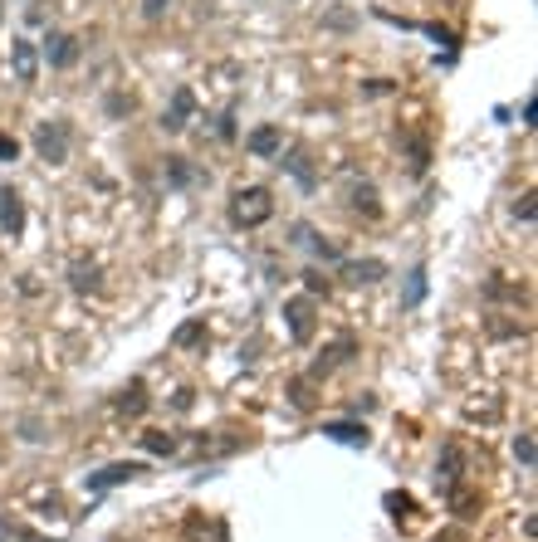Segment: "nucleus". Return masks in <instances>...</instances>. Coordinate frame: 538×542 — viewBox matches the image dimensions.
Here are the masks:
<instances>
[{
	"mask_svg": "<svg viewBox=\"0 0 538 542\" xmlns=\"http://www.w3.org/2000/svg\"><path fill=\"white\" fill-rule=\"evenodd\" d=\"M274 215V196L265 186H241L231 196V220L241 225V230H255V225H265Z\"/></svg>",
	"mask_w": 538,
	"mask_h": 542,
	"instance_id": "f257e3e1",
	"label": "nucleus"
},
{
	"mask_svg": "<svg viewBox=\"0 0 538 542\" xmlns=\"http://www.w3.org/2000/svg\"><path fill=\"white\" fill-rule=\"evenodd\" d=\"M34 152H40V162H50V166L69 162V123L64 117H50V123L34 127Z\"/></svg>",
	"mask_w": 538,
	"mask_h": 542,
	"instance_id": "f03ea898",
	"label": "nucleus"
},
{
	"mask_svg": "<svg viewBox=\"0 0 538 542\" xmlns=\"http://www.w3.org/2000/svg\"><path fill=\"white\" fill-rule=\"evenodd\" d=\"M284 322H289V337H294V342H314V332H318L314 298H289V304H284Z\"/></svg>",
	"mask_w": 538,
	"mask_h": 542,
	"instance_id": "7ed1b4c3",
	"label": "nucleus"
},
{
	"mask_svg": "<svg viewBox=\"0 0 538 542\" xmlns=\"http://www.w3.org/2000/svg\"><path fill=\"white\" fill-rule=\"evenodd\" d=\"M0 235L5 239L25 235V201H20L15 186H0Z\"/></svg>",
	"mask_w": 538,
	"mask_h": 542,
	"instance_id": "20e7f679",
	"label": "nucleus"
},
{
	"mask_svg": "<svg viewBox=\"0 0 538 542\" xmlns=\"http://www.w3.org/2000/svg\"><path fill=\"white\" fill-rule=\"evenodd\" d=\"M191 113H196V93H191V89H176L172 103L162 107V132H186Z\"/></svg>",
	"mask_w": 538,
	"mask_h": 542,
	"instance_id": "39448f33",
	"label": "nucleus"
},
{
	"mask_svg": "<svg viewBox=\"0 0 538 542\" xmlns=\"http://www.w3.org/2000/svg\"><path fill=\"white\" fill-rule=\"evenodd\" d=\"M137 474H142V464H108V469H99V474L83 479V489H89V493H108L118 484H133Z\"/></svg>",
	"mask_w": 538,
	"mask_h": 542,
	"instance_id": "423d86ee",
	"label": "nucleus"
},
{
	"mask_svg": "<svg viewBox=\"0 0 538 542\" xmlns=\"http://www.w3.org/2000/svg\"><path fill=\"white\" fill-rule=\"evenodd\" d=\"M348 210H353V215H367V220H377V215H382V201H377V186H373V181L348 176Z\"/></svg>",
	"mask_w": 538,
	"mask_h": 542,
	"instance_id": "0eeeda50",
	"label": "nucleus"
},
{
	"mask_svg": "<svg viewBox=\"0 0 538 542\" xmlns=\"http://www.w3.org/2000/svg\"><path fill=\"white\" fill-rule=\"evenodd\" d=\"M10 69H15L20 83H34L40 79V50L30 40H10Z\"/></svg>",
	"mask_w": 538,
	"mask_h": 542,
	"instance_id": "6e6552de",
	"label": "nucleus"
},
{
	"mask_svg": "<svg viewBox=\"0 0 538 542\" xmlns=\"http://www.w3.org/2000/svg\"><path fill=\"white\" fill-rule=\"evenodd\" d=\"M353 352H357V337H348V332H343V337H338V342H333V347H323V357L314 361V371H308V377H314V381H323V377H328L333 367H343V361H348Z\"/></svg>",
	"mask_w": 538,
	"mask_h": 542,
	"instance_id": "1a4fd4ad",
	"label": "nucleus"
},
{
	"mask_svg": "<svg viewBox=\"0 0 538 542\" xmlns=\"http://www.w3.org/2000/svg\"><path fill=\"white\" fill-rule=\"evenodd\" d=\"M323 435L328 440H338V444H348V450H367V425H357V420H323Z\"/></svg>",
	"mask_w": 538,
	"mask_h": 542,
	"instance_id": "9d476101",
	"label": "nucleus"
},
{
	"mask_svg": "<svg viewBox=\"0 0 538 542\" xmlns=\"http://www.w3.org/2000/svg\"><path fill=\"white\" fill-rule=\"evenodd\" d=\"M44 59H50V69H74L79 64V40L74 34H50V40H44Z\"/></svg>",
	"mask_w": 538,
	"mask_h": 542,
	"instance_id": "9b49d317",
	"label": "nucleus"
},
{
	"mask_svg": "<svg viewBox=\"0 0 538 542\" xmlns=\"http://www.w3.org/2000/svg\"><path fill=\"white\" fill-rule=\"evenodd\" d=\"M162 176H166V186H176V191H186V186H196V181H201V172L186 162V156H166Z\"/></svg>",
	"mask_w": 538,
	"mask_h": 542,
	"instance_id": "f8f14e48",
	"label": "nucleus"
},
{
	"mask_svg": "<svg viewBox=\"0 0 538 542\" xmlns=\"http://www.w3.org/2000/svg\"><path fill=\"white\" fill-rule=\"evenodd\" d=\"M460 469H465V454H460V444H446V450H440V464H436V484L456 489V484H460Z\"/></svg>",
	"mask_w": 538,
	"mask_h": 542,
	"instance_id": "ddd939ff",
	"label": "nucleus"
},
{
	"mask_svg": "<svg viewBox=\"0 0 538 542\" xmlns=\"http://www.w3.org/2000/svg\"><path fill=\"white\" fill-rule=\"evenodd\" d=\"M245 147L255 152V156H279V152H284V132H279V127H255V132L245 137Z\"/></svg>",
	"mask_w": 538,
	"mask_h": 542,
	"instance_id": "4468645a",
	"label": "nucleus"
},
{
	"mask_svg": "<svg viewBox=\"0 0 538 542\" xmlns=\"http://www.w3.org/2000/svg\"><path fill=\"white\" fill-rule=\"evenodd\" d=\"M382 274H387L382 259H343V279H353V284H373Z\"/></svg>",
	"mask_w": 538,
	"mask_h": 542,
	"instance_id": "2eb2a0df",
	"label": "nucleus"
},
{
	"mask_svg": "<svg viewBox=\"0 0 538 542\" xmlns=\"http://www.w3.org/2000/svg\"><path fill=\"white\" fill-rule=\"evenodd\" d=\"M69 284L79 288V294H99V264H74V269H69Z\"/></svg>",
	"mask_w": 538,
	"mask_h": 542,
	"instance_id": "dca6fc26",
	"label": "nucleus"
},
{
	"mask_svg": "<svg viewBox=\"0 0 538 542\" xmlns=\"http://www.w3.org/2000/svg\"><path fill=\"white\" fill-rule=\"evenodd\" d=\"M426 298V264H416L411 274H406V294H401V308H416Z\"/></svg>",
	"mask_w": 538,
	"mask_h": 542,
	"instance_id": "f3484780",
	"label": "nucleus"
},
{
	"mask_svg": "<svg viewBox=\"0 0 538 542\" xmlns=\"http://www.w3.org/2000/svg\"><path fill=\"white\" fill-rule=\"evenodd\" d=\"M172 342H176V347H206V318H191V322H182Z\"/></svg>",
	"mask_w": 538,
	"mask_h": 542,
	"instance_id": "a211bd4d",
	"label": "nucleus"
},
{
	"mask_svg": "<svg viewBox=\"0 0 538 542\" xmlns=\"http://www.w3.org/2000/svg\"><path fill=\"white\" fill-rule=\"evenodd\" d=\"M118 411H123V416H142V411H147V391H142V381H133V387L118 396Z\"/></svg>",
	"mask_w": 538,
	"mask_h": 542,
	"instance_id": "6ab92c4d",
	"label": "nucleus"
},
{
	"mask_svg": "<svg viewBox=\"0 0 538 542\" xmlns=\"http://www.w3.org/2000/svg\"><path fill=\"white\" fill-rule=\"evenodd\" d=\"M142 450L147 454H176L182 444H176V435H166V430H147V435H142Z\"/></svg>",
	"mask_w": 538,
	"mask_h": 542,
	"instance_id": "aec40b11",
	"label": "nucleus"
},
{
	"mask_svg": "<svg viewBox=\"0 0 538 542\" xmlns=\"http://www.w3.org/2000/svg\"><path fill=\"white\" fill-rule=\"evenodd\" d=\"M485 298H495V304H524V288H514L505 279H489L485 284Z\"/></svg>",
	"mask_w": 538,
	"mask_h": 542,
	"instance_id": "412c9836",
	"label": "nucleus"
},
{
	"mask_svg": "<svg viewBox=\"0 0 538 542\" xmlns=\"http://www.w3.org/2000/svg\"><path fill=\"white\" fill-rule=\"evenodd\" d=\"M289 396H294V406H298V411H314V377H298V381H289Z\"/></svg>",
	"mask_w": 538,
	"mask_h": 542,
	"instance_id": "4be33fe9",
	"label": "nucleus"
},
{
	"mask_svg": "<svg viewBox=\"0 0 538 542\" xmlns=\"http://www.w3.org/2000/svg\"><path fill=\"white\" fill-rule=\"evenodd\" d=\"M279 166H289V172L298 176V186H314V172H308V162H304L298 152H289V156L279 152Z\"/></svg>",
	"mask_w": 538,
	"mask_h": 542,
	"instance_id": "5701e85b",
	"label": "nucleus"
},
{
	"mask_svg": "<svg viewBox=\"0 0 538 542\" xmlns=\"http://www.w3.org/2000/svg\"><path fill=\"white\" fill-rule=\"evenodd\" d=\"M514 460H519L524 469H533L538 454H533V435H529V430H524V435H514Z\"/></svg>",
	"mask_w": 538,
	"mask_h": 542,
	"instance_id": "b1692460",
	"label": "nucleus"
},
{
	"mask_svg": "<svg viewBox=\"0 0 538 542\" xmlns=\"http://www.w3.org/2000/svg\"><path fill=\"white\" fill-rule=\"evenodd\" d=\"M533 215H538V206H533V191H524L519 201H514V220H524V225H533Z\"/></svg>",
	"mask_w": 538,
	"mask_h": 542,
	"instance_id": "393cba45",
	"label": "nucleus"
},
{
	"mask_svg": "<svg viewBox=\"0 0 538 542\" xmlns=\"http://www.w3.org/2000/svg\"><path fill=\"white\" fill-rule=\"evenodd\" d=\"M0 542H34V533H25V528H15L5 513H0Z\"/></svg>",
	"mask_w": 538,
	"mask_h": 542,
	"instance_id": "a878e982",
	"label": "nucleus"
},
{
	"mask_svg": "<svg viewBox=\"0 0 538 542\" xmlns=\"http://www.w3.org/2000/svg\"><path fill=\"white\" fill-rule=\"evenodd\" d=\"M304 245H308V249H314V255H318V259H343V255H338V245H328V239H323V235H308V239H304Z\"/></svg>",
	"mask_w": 538,
	"mask_h": 542,
	"instance_id": "bb28decb",
	"label": "nucleus"
},
{
	"mask_svg": "<svg viewBox=\"0 0 538 542\" xmlns=\"http://www.w3.org/2000/svg\"><path fill=\"white\" fill-rule=\"evenodd\" d=\"M20 440H30V444H44L50 435H44V425H40V420H20Z\"/></svg>",
	"mask_w": 538,
	"mask_h": 542,
	"instance_id": "cd10ccee",
	"label": "nucleus"
},
{
	"mask_svg": "<svg viewBox=\"0 0 538 542\" xmlns=\"http://www.w3.org/2000/svg\"><path fill=\"white\" fill-rule=\"evenodd\" d=\"M108 113L127 117V113H133V98H127V93H108Z\"/></svg>",
	"mask_w": 538,
	"mask_h": 542,
	"instance_id": "c85d7f7f",
	"label": "nucleus"
},
{
	"mask_svg": "<svg viewBox=\"0 0 538 542\" xmlns=\"http://www.w3.org/2000/svg\"><path fill=\"white\" fill-rule=\"evenodd\" d=\"M172 10V0H142V20H162Z\"/></svg>",
	"mask_w": 538,
	"mask_h": 542,
	"instance_id": "c756f323",
	"label": "nucleus"
},
{
	"mask_svg": "<svg viewBox=\"0 0 538 542\" xmlns=\"http://www.w3.org/2000/svg\"><path fill=\"white\" fill-rule=\"evenodd\" d=\"M20 156V142L15 137H5V132H0V162H15Z\"/></svg>",
	"mask_w": 538,
	"mask_h": 542,
	"instance_id": "7c9ffc66",
	"label": "nucleus"
},
{
	"mask_svg": "<svg viewBox=\"0 0 538 542\" xmlns=\"http://www.w3.org/2000/svg\"><path fill=\"white\" fill-rule=\"evenodd\" d=\"M392 89H397V83H392V79H373V83H367V98H382V93H392Z\"/></svg>",
	"mask_w": 538,
	"mask_h": 542,
	"instance_id": "2f4dec72",
	"label": "nucleus"
},
{
	"mask_svg": "<svg viewBox=\"0 0 538 542\" xmlns=\"http://www.w3.org/2000/svg\"><path fill=\"white\" fill-rule=\"evenodd\" d=\"M304 284H308V294H328V279H323L318 269H308V274H304Z\"/></svg>",
	"mask_w": 538,
	"mask_h": 542,
	"instance_id": "473e14b6",
	"label": "nucleus"
},
{
	"mask_svg": "<svg viewBox=\"0 0 538 542\" xmlns=\"http://www.w3.org/2000/svg\"><path fill=\"white\" fill-rule=\"evenodd\" d=\"M0 20H5V0H0Z\"/></svg>",
	"mask_w": 538,
	"mask_h": 542,
	"instance_id": "72a5a7b5",
	"label": "nucleus"
}]
</instances>
